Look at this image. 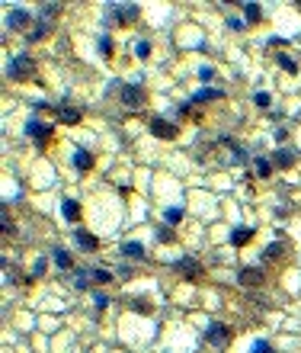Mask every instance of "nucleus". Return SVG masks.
<instances>
[{"label": "nucleus", "mask_w": 301, "mask_h": 353, "mask_svg": "<svg viewBox=\"0 0 301 353\" xmlns=\"http://www.w3.org/2000/svg\"><path fill=\"white\" fill-rule=\"evenodd\" d=\"M196 103H205V100H221V90L218 87H202V90H196Z\"/></svg>", "instance_id": "nucleus-16"}, {"label": "nucleus", "mask_w": 301, "mask_h": 353, "mask_svg": "<svg viewBox=\"0 0 301 353\" xmlns=\"http://www.w3.org/2000/svg\"><path fill=\"white\" fill-rule=\"evenodd\" d=\"M42 13L45 16H54V13H61V3H42Z\"/></svg>", "instance_id": "nucleus-31"}, {"label": "nucleus", "mask_w": 301, "mask_h": 353, "mask_svg": "<svg viewBox=\"0 0 301 353\" xmlns=\"http://www.w3.org/2000/svg\"><path fill=\"white\" fill-rule=\"evenodd\" d=\"M199 77H202V80H211V77H215V67H208V64L199 67Z\"/></svg>", "instance_id": "nucleus-34"}, {"label": "nucleus", "mask_w": 301, "mask_h": 353, "mask_svg": "<svg viewBox=\"0 0 301 353\" xmlns=\"http://www.w3.org/2000/svg\"><path fill=\"white\" fill-rule=\"evenodd\" d=\"M263 257H266V260H269V257H279V244H269V247H266V254H263Z\"/></svg>", "instance_id": "nucleus-36"}, {"label": "nucleus", "mask_w": 301, "mask_h": 353, "mask_svg": "<svg viewBox=\"0 0 301 353\" xmlns=\"http://www.w3.org/2000/svg\"><path fill=\"white\" fill-rule=\"evenodd\" d=\"M49 132H51V128H49V125H42L39 119H29V122H26V135H29V138H36L39 145L49 138Z\"/></svg>", "instance_id": "nucleus-7"}, {"label": "nucleus", "mask_w": 301, "mask_h": 353, "mask_svg": "<svg viewBox=\"0 0 301 353\" xmlns=\"http://www.w3.org/2000/svg\"><path fill=\"white\" fill-rule=\"evenodd\" d=\"M244 16H247L250 23H256L259 19V3H244Z\"/></svg>", "instance_id": "nucleus-23"}, {"label": "nucleus", "mask_w": 301, "mask_h": 353, "mask_svg": "<svg viewBox=\"0 0 301 353\" xmlns=\"http://www.w3.org/2000/svg\"><path fill=\"white\" fill-rule=\"evenodd\" d=\"M119 100L128 106V110H141V106H145V90H141V80L122 87V90H119Z\"/></svg>", "instance_id": "nucleus-1"}, {"label": "nucleus", "mask_w": 301, "mask_h": 353, "mask_svg": "<svg viewBox=\"0 0 301 353\" xmlns=\"http://www.w3.org/2000/svg\"><path fill=\"white\" fill-rule=\"evenodd\" d=\"M279 64H282V67H285V71H289V74H298V64H295V58H289V55H285V52H282V55H279Z\"/></svg>", "instance_id": "nucleus-22"}, {"label": "nucleus", "mask_w": 301, "mask_h": 353, "mask_svg": "<svg viewBox=\"0 0 301 353\" xmlns=\"http://www.w3.org/2000/svg\"><path fill=\"white\" fill-rule=\"evenodd\" d=\"M54 263H58L61 270H71V267H74V257L67 254L64 247H54Z\"/></svg>", "instance_id": "nucleus-17"}, {"label": "nucleus", "mask_w": 301, "mask_h": 353, "mask_svg": "<svg viewBox=\"0 0 301 353\" xmlns=\"http://www.w3.org/2000/svg\"><path fill=\"white\" fill-rule=\"evenodd\" d=\"M135 55H138V58H148V55H150V42H145V39H141V42L135 45Z\"/></svg>", "instance_id": "nucleus-29"}, {"label": "nucleus", "mask_w": 301, "mask_h": 353, "mask_svg": "<svg viewBox=\"0 0 301 353\" xmlns=\"http://www.w3.org/2000/svg\"><path fill=\"white\" fill-rule=\"evenodd\" d=\"M180 219H183V209H180V206H173V209H167V212H163V222H167V225H176Z\"/></svg>", "instance_id": "nucleus-20"}, {"label": "nucleus", "mask_w": 301, "mask_h": 353, "mask_svg": "<svg viewBox=\"0 0 301 353\" xmlns=\"http://www.w3.org/2000/svg\"><path fill=\"white\" fill-rule=\"evenodd\" d=\"M26 23H29V13H26V6H16V10H10V16H6V26H16V29H23Z\"/></svg>", "instance_id": "nucleus-11"}, {"label": "nucleus", "mask_w": 301, "mask_h": 353, "mask_svg": "<svg viewBox=\"0 0 301 353\" xmlns=\"http://www.w3.org/2000/svg\"><path fill=\"white\" fill-rule=\"evenodd\" d=\"M32 67H36V61H32L29 55H16V58H10V64H6V74L16 77V80H26L32 74Z\"/></svg>", "instance_id": "nucleus-2"}, {"label": "nucleus", "mask_w": 301, "mask_h": 353, "mask_svg": "<svg viewBox=\"0 0 301 353\" xmlns=\"http://www.w3.org/2000/svg\"><path fill=\"white\" fill-rule=\"evenodd\" d=\"M45 273V257H39L36 263H32V276H42Z\"/></svg>", "instance_id": "nucleus-33"}, {"label": "nucleus", "mask_w": 301, "mask_h": 353, "mask_svg": "<svg viewBox=\"0 0 301 353\" xmlns=\"http://www.w3.org/2000/svg\"><path fill=\"white\" fill-rule=\"evenodd\" d=\"M176 132H180V128H176L173 122H167V119H150V135H154V138L170 141V138H176Z\"/></svg>", "instance_id": "nucleus-3"}, {"label": "nucleus", "mask_w": 301, "mask_h": 353, "mask_svg": "<svg viewBox=\"0 0 301 353\" xmlns=\"http://www.w3.org/2000/svg\"><path fill=\"white\" fill-rule=\"evenodd\" d=\"M45 32H49V23H39V26H36V29H32V32H29V42H36V39H42V36H45Z\"/></svg>", "instance_id": "nucleus-27"}, {"label": "nucleus", "mask_w": 301, "mask_h": 353, "mask_svg": "<svg viewBox=\"0 0 301 353\" xmlns=\"http://www.w3.org/2000/svg\"><path fill=\"white\" fill-rule=\"evenodd\" d=\"M74 167H77L80 174H84V171H90V167H93V158H90V151L77 148V151H74Z\"/></svg>", "instance_id": "nucleus-12"}, {"label": "nucleus", "mask_w": 301, "mask_h": 353, "mask_svg": "<svg viewBox=\"0 0 301 353\" xmlns=\"http://www.w3.org/2000/svg\"><path fill=\"white\" fill-rule=\"evenodd\" d=\"M250 353H276V350H272V347H269V344H266V341H253Z\"/></svg>", "instance_id": "nucleus-28"}, {"label": "nucleus", "mask_w": 301, "mask_h": 353, "mask_svg": "<svg viewBox=\"0 0 301 353\" xmlns=\"http://www.w3.org/2000/svg\"><path fill=\"white\" fill-rule=\"evenodd\" d=\"M100 55H102V58L112 55V39H109V36H102V39H100Z\"/></svg>", "instance_id": "nucleus-26"}, {"label": "nucleus", "mask_w": 301, "mask_h": 353, "mask_svg": "<svg viewBox=\"0 0 301 353\" xmlns=\"http://www.w3.org/2000/svg\"><path fill=\"white\" fill-rule=\"evenodd\" d=\"M93 302H97V308H106V305H109V295H106V293H93Z\"/></svg>", "instance_id": "nucleus-32"}, {"label": "nucleus", "mask_w": 301, "mask_h": 353, "mask_svg": "<svg viewBox=\"0 0 301 353\" xmlns=\"http://www.w3.org/2000/svg\"><path fill=\"white\" fill-rule=\"evenodd\" d=\"M119 250H122L125 257H132V260H145V254H148V250H145V244H138V241H125Z\"/></svg>", "instance_id": "nucleus-10"}, {"label": "nucleus", "mask_w": 301, "mask_h": 353, "mask_svg": "<svg viewBox=\"0 0 301 353\" xmlns=\"http://www.w3.org/2000/svg\"><path fill=\"white\" fill-rule=\"evenodd\" d=\"M228 29H234V32H237V29H244V19H237V16H231V19H228Z\"/></svg>", "instance_id": "nucleus-35"}, {"label": "nucleus", "mask_w": 301, "mask_h": 353, "mask_svg": "<svg viewBox=\"0 0 301 353\" xmlns=\"http://www.w3.org/2000/svg\"><path fill=\"white\" fill-rule=\"evenodd\" d=\"M272 164H279V167H292V164H295V154L285 151V148H279L276 158H272Z\"/></svg>", "instance_id": "nucleus-18"}, {"label": "nucleus", "mask_w": 301, "mask_h": 353, "mask_svg": "<svg viewBox=\"0 0 301 353\" xmlns=\"http://www.w3.org/2000/svg\"><path fill=\"white\" fill-rule=\"evenodd\" d=\"M109 13L115 19H122V23H128V19L138 16V3H109Z\"/></svg>", "instance_id": "nucleus-4"}, {"label": "nucleus", "mask_w": 301, "mask_h": 353, "mask_svg": "<svg viewBox=\"0 0 301 353\" xmlns=\"http://www.w3.org/2000/svg\"><path fill=\"white\" fill-rule=\"evenodd\" d=\"M253 167H256L259 176H269L272 174V161H266V158H256V164H253Z\"/></svg>", "instance_id": "nucleus-21"}, {"label": "nucleus", "mask_w": 301, "mask_h": 353, "mask_svg": "<svg viewBox=\"0 0 301 353\" xmlns=\"http://www.w3.org/2000/svg\"><path fill=\"white\" fill-rule=\"evenodd\" d=\"M176 270H183L186 280H196V276H199V263H196L193 257H180V260H176Z\"/></svg>", "instance_id": "nucleus-9"}, {"label": "nucleus", "mask_w": 301, "mask_h": 353, "mask_svg": "<svg viewBox=\"0 0 301 353\" xmlns=\"http://www.w3.org/2000/svg\"><path fill=\"white\" fill-rule=\"evenodd\" d=\"M61 212H64L67 222H77V219H80V206H77L74 199H64V202H61Z\"/></svg>", "instance_id": "nucleus-15"}, {"label": "nucleus", "mask_w": 301, "mask_h": 353, "mask_svg": "<svg viewBox=\"0 0 301 353\" xmlns=\"http://www.w3.org/2000/svg\"><path fill=\"white\" fill-rule=\"evenodd\" d=\"M58 116H61V122H64V125H77L84 113H80V110H74V106H61V113H58Z\"/></svg>", "instance_id": "nucleus-14"}, {"label": "nucleus", "mask_w": 301, "mask_h": 353, "mask_svg": "<svg viewBox=\"0 0 301 353\" xmlns=\"http://www.w3.org/2000/svg\"><path fill=\"white\" fill-rule=\"evenodd\" d=\"M237 283H241V286H263V283H266V276L259 273L256 267H244L241 273H237Z\"/></svg>", "instance_id": "nucleus-5"}, {"label": "nucleus", "mask_w": 301, "mask_h": 353, "mask_svg": "<svg viewBox=\"0 0 301 353\" xmlns=\"http://www.w3.org/2000/svg\"><path fill=\"white\" fill-rule=\"evenodd\" d=\"M74 244H80L84 250H97L100 247V237L90 235V232H84V228H77V232H74Z\"/></svg>", "instance_id": "nucleus-8"}, {"label": "nucleus", "mask_w": 301, "mask_h": 353, "mask_svg": "<svg viewBox=\"0 0 301 353\" xmlns=\"http://www.w3.org/2000/svg\"><path fill=\"white\" fill-rule=\"evenodd\" d=\"M205 341L215 344V347H224V344L231 341V334H228V328H221V324H208V331H205Z\"/></svg>", "instance_id": "nucleus-6"}, {"label": "nucleus", "mask_w": 301, "mask_h": 353, "mask_svg": "<svg viewBox=\"0 0 301 353\" xmlns=\"http://www.w3.org/2000/svg\"><path fill=\"white\" fill-rule=\"evenodd\" d=\"M90 276H93V283H112V273H109V270H90Z\"/></svg>", "instance_id": "nucleus-24"}, {"label": "nucleus", "mask_w": 301, "mask_h": 353, "mask_svg": "<svg viewBox=\"0 0 301 353\" xmlns=\"http://www.w3.org/2000/svg\"><path fill=\"white\" fill-rule=\"evenodd\" d=\"M132 308L141 311V315H150V302H141V298H138V302H132Z\"/></svg>", "instance_id": "nucleus-30"}, {"label": "nucleus", "mask_w": 301, "mask_h": 353, "mask_svg": "<svg viewBox=\"0 0 301 353\" xmlns=\"http://www.w3.org/2000/svg\"><path fill=\"white\" fill-rule=\"evenodd\" d=\"M253 103H256L259 110H269V103H272V100H269V93H263V90H259V93H253Z\"/></svg>", "instance_id": "nucleus-25"}, {"label": "nucleus", "mask_w": 301, "mask_h": 353, "mask_svg": "<svg viewBox=\"0 0 301 353\" xmlns=\"http://www.w3.org/2000/svg\"><path fill=\"white\" fill-rule=\"evenodd\" d=\"M90 270H77V276H74V289H87V283H90Z\"/></svg>", "instance_id": "nucleus-19"}, {"label": "nucleus", "mask_w": 301, "mask_h": 353, "mask_svg": "<svg viewBox=\"0 0 301 353\" xmlns=\"http://www.w3.org/2000/svg\"><path fill=\"white\" fill-rule=\"evenodd\" d=\"M250 237H253V228H234V232H231V244H234V247H244V244H250Z\"/></svg>", "instance_id": "nucleus-13"}]
</instances>
